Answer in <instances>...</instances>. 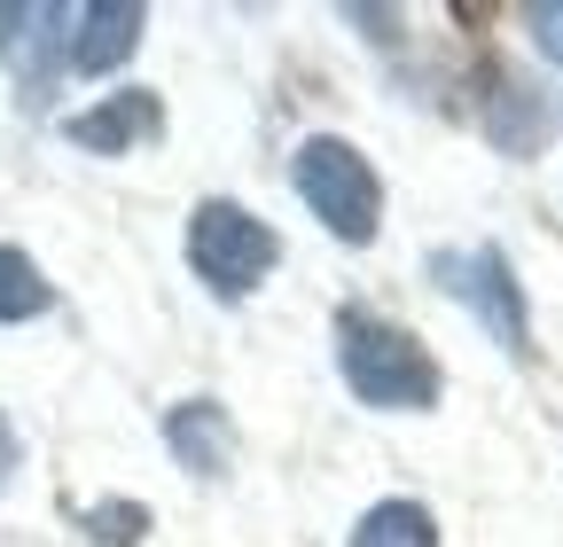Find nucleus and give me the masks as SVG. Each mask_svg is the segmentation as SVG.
<instances>
[{"mask_svg":"<svg viewBox=\"0 0 563 547\" xmlns=\"http://www.w3.org/2000/svg\"><path fill=\"white\" fill-rule=\"evenodd\" d=\"M336 368L368 406H391V415H415V406L439 399L431 353H422L407 328L376 321V313H336Z\"/></svg>","mask_w":563,"mask_h":547,"instance_id":"obj_1","label":"nucleus"},{"mask_svg":"<svg viewBox=\"0 0 563 547\" xmlns=\"http://www.w3.org/2000/svg\"><path fill=\"white\" fill-rule=\"evenodd\" d=\"M274 258H282V243H274V227L258 212H243V203H228V196L196 203V220H188V266H196V282L211 298H251L266 274H274Z\"/></svg>","mask_w":563,"mask_h":547,"instance_id":"obj_2","label":"nucleus"},{"mask_svg":"<svg viewBox=\"0 0 563 547\" xmlns=\"http://www.w3.org/2000/svg\"><path fill=\"white\" fill-rule=\"evenodd\" d=\"M306 212L336 235V243H368L376 235V212H384V188L368 172V157L336 142V133H313V142H298V165H290Z\"/></svg>","mask_w":563,"mask_h":547,"instance_id":"obj_3","label":"nucleus"},{"mask_svg":"<svg viewBox=\"0 0 563 547\" xmlns=\"http://www.w3.org/2000/svg\"><path fill=\"white\" fill-rule=\"evenodd\" d=\"M439 282L454 298L477 305V321L493 328V345H509L517 360L532 353V321H525V298H517V274L501 250H470V258H439Z\"/></svg>","mask_w":563,"mask_h":547,"instance_id":"obj_4","label":"nucleus"},{"mask_svg":"<svg viewBox=\"0 0 563 547\" xmlns=\"http://www.w3.org/2000/svg\"><path fill=\"white\" fill-rule=\"evenodd\" d=\"M157 125H165V110H157V94H141V87L95 102V110H79V118H63V133H70L79 149H95V157H125L133 142H150Z\"/></svg>","mask_w":563,"mask_h":547,"instance_id":"obj_5","label":"nucleus"},{"mask_svg":"<svg viewBox=\"0 0 563 547\" xmlns=\"http://www.w3.org/2000/svg\"><path fill=\"white\" fill-rule=\"evenodd\" d=\"M165 446H173L180 469L220 477V469L235 461V423H228V406H220V399H188V406H173V415H165Z\"/></svg>","mask_w":563,"mask_h":547,"instance_id":"obj_6","label":"nucleus"},{"mask_svg":"<svg viewBox=\"0 0 563 547\" xmlns=\"http://www.w3.org/2000/svg\"><path fill=\"white\" fill-rule=\"evenodd\" d=\"M70 24H79V32H70V71H87V79L118 71V63L133 55V40H141V9H133V0H95V9H79Z\"/></svg>","mask_w":563,"mask_h":547,"instance_id":"obj_7","label":"nucleus"},{"mask_svg":"<svg viewBox=\"0 0 563 547\" xmlns=\"http://www.w3.org/2000/svg\"><path fill=\"white\" fill-rule=\"evenodd\" d=\"M493 142H501L509 157H532L540 142H548V125H555V102L532 87V79H501L493 87Z\"/></svg>","mask_w":563,"mask_h":547,"instance_id":"obj_8","label":"nucleus"},{"mask_svg":"<svg viewBox=\"0 0 563 547\" xmlns=\"http://www.w3.org/2000/svg\"><path fill=\"white\" fill-rule=\"evenodd\" d=\"M352 547H439V524L422 501H376L352 532Z\"/></svg>","mask_w":563,"mask_h":547,"instance_id":"obj_9","label":"nucleus"},{"mask_svg":"<svg viewBox=\"0 0 563 547\" xmlns=\"http://www.w3.org/2000/svg\"><path fill=\"white\" fill-rule=\"evenodd\" d=\"M47 274L24 258V250H9L0 243V321H32V313H47Z\"/></svg>","mask_w":563,"mask_h":547,"instance_id":"obj_10","label":"nucleus"},{"mask_svg":"<svg viewBox=\"0 0 563 547\" xmlns=\"http://www.w3.org/2000/svg\"><path fill=\"white\" fill-rule=\"evenodd\" d=\"M87 532H95L102 547H133L141 532H150V509H141V501H118V509H87Z\"/></svg>","mask_w":563,"mask_h":547,"instance_id":"obj_11","label":"nucleus"},{"mask_svg":"<svg viewBox=\"0 0 563 547\" xmlns=\"http://www.w3.org/2000/svg\"><path fill=\"white\" fill-rule=\"evenodd\" d=\"M525 24H532V40L563 63V0H540V9H525Z\"/></svg>","mask_w":563,"mask_h":547,"instance_id":"obj_12","label":"nucleus"},{"mask_svg":"<svg viewBox=\"0 0 563 547\" xmlns=\"http://www.w3.org/2000/svg\"><path fill=\"white\" fill-rule=\"evenodd\" d=\"M9 469H16V431H9V415H0V485H9Z\"/></svg>","mask_w":563,"mask_h":547,"instance_id":"obj_13","label":"nucleus"}]
</instances>
